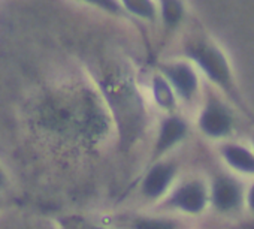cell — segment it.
<instances>
[{
	"instance_id": "cell-1",
	"label": "cell",
	"mask_w": 254,
	"mask_h": 229,
	"mask_svg": "<svg viewBox=\"0 0 254 229\" xmlns=\"http://www.w3.org/2000/svg\"><path fill=\"white\" fill-rule=\"evenodd\" d=\"M205 201H206V195L203 187L199 183H187L168 196V199L165 201L166 208L163 210L196 214L203 210Z\"/></svg>"
},
{
	"instance_id": "cell-2",
	"label": "cell",
	"mask_w": 254,
	"mask_h": 229,
	"mask_svg": "<svg viewBox=\"0 0 254 229\" xmlns=\"http://www.w3.org/2000/svg\"><path fill=\"white\" fill-rule=\"evenodd\" d=\"M174 166L169 163L156 165L142 180L141 183V196L147 202L162 201L172 183L174 178Z\"/></svg>"
},
{
	"instance_id": "cell-3",
	"label": "cell",
	"mask_w": 254,
	"mask_h": 229,
	"mask_svg": "<svg viewBox=\"0 0 254 229\" xmlns=\"http://www.w3.org/2000/svg\"><path fill=\"white\" fill-rule=\"evenodd\" d=\"M124 229H183L180 222L165 213L136 211Z\"/></svg>"
},
{
	"instance_id": "cell-4",
	"label": "cell",
	"mask_w": 254,
	"mask_h": 229,
	"mask_svg": "<svg viewBox=\"0 0 254 229\" xmlns=\"http://www.w3.org/2000/svg\"><path fill=\"white\" fill-rule=\"evenodd\" d=\"M197 59L200 60L202 66L208 71V74L218 79V81H226L227 76H229V72H227V68H226V63L223 60V57L217 53V51H212V50H202L199 51L197 54Z\"/></svg>"
},
{
	"instance_id": "cell-5",
	"label": "cell",
	"mask_w": 254,
	"mask_h": 229,
	"mask_svg": "<svg viewBox=\"0 0 254 229\" xmlns=\"http://www.w3.org/2000/svg\"><path fill=\"white\" fill-rule=\"evenodd\" d=\"M184 131H186V128L180 120H177V119L166 120L160 131V137L157 141V152H165L172 144H175L184 135Z\"/></svg>"
},
{
	"instance_id": "cell-6",
	"label": "cell",
	"mask_w": 254,
	"mask_h": 229,
	"mask_svg": "<svg viewBox=\"0 0 254 229\" xmlns=\"http://www.w3.org/2000/svg\"><path fill=\"white\" fill-rule=\"evenodd\" d=\"M202 128L211 135H221L229 129V117L221 109L212 106L202 117Z\"/></svg>"
},
{
	"instance_id": "cell-7",
	"label": "cell",
	"mask_w": 254,
	"mask_h": 229,
	"mask_svg": "<svg viewBox=\"0 0 254 229\" xmlns=\"http://www.w3.org/2000/svg\"><path fill=\"white\" fill-rule=\"evenodd\" d=\"M239 199V192H238V187L230 183V181H226V180H221L215 184V189H214V201L217 204L218 208L221 210H229L232 208L233 205H236Z\"/></svg>"
},
{
	"instance_id": "cell-8",
	"label": "cell",
	"mask_w": 254,
	"mask_h": 229,
	"mask_svg": "<svg viewBox=\"0 0 254 229\" xmlns=\"http://www.w3.org/2000/svg\"><path fill=\"white\" fill-rule=\"evenodd\" d=\"M229 162L244 171H254V157L238 147H230L226 150Z\"/></svg>"
},
{
	"instance_id": "cell-9",
	"label": "cell",
	"mask_w": 254,
	"mask_h": 229,
	"mask_svg": "<svg viewBox=\"0 0 254 229\" xmlns=\"http://www.w3.org/2000/svg\"><path fill=\"white\" fill-rule=\"evenodd\" d=\"M171 76L174 79V82L177 84V87L180 88V91L183 94H189L193 91L194 88V76L193 74L186 69V68H177L174 71H171Z\"/></svg>"
},
{
	"instance_id": "cell-10",
	"label": "cell",
	"mask_w": 254,
	"mask_h": 229,
	"mask_svg": "<svg viewBox=\"0 0 254 229\" xmlns=\"http://www.w3.org/2000/svg\"><path fill=\"white\" fill-rule=\"evenodd\" d=\"M127 6L130 9H133L135 12L141 14V15H151L153 14V8H151V3L148 0H126Z\"/></svg>"
},
{
	"instance_id": "cell-11",
	"label": "cell",
	"mask_w": 254,
	"mask_h": 229,
	"mask_svg": "<svg viewBox=\"0 0 254 229\" xmlns=\"http://www.w3.org/2000/svg\"><path fill=\"white\" fill-rule=\"evenodd\" d=\"M181 14V9L178 6V3L175 2V0H166V3H165V15L169 21H175L178 20Z\"/></svg>"
},
{
	"instance_id": "cell-12",
	"label": "cell",
	"mask_w": 254,
	"mask_h": 229,
	"mask_svg": "<svg viewBox=\"0 0 254 229\" xmlns=\"http://www.w3.org/2000/svg\"><path fill=\"white\" fill-rule=\"evenodd\" d=\"M93 2H96L97 5H102V6H105V8L115 9V3L112 2V0H93Z\"/></svg>"
},
{
	"instance_id": "cell-13",
	"label": "cell",
	"mask_w": 254,
	"mask_h": 229,
	"mask_svg": "<svg viewBox=\"0 0 254 229\" xmlns=\"http://www.w3.org/2000/svg\"><path fill=\"white\" fill-rule=\"evenodd\" d=\"M90 229H120V228H112V226H105V225H97V226H91Z\"/></svg>"
},
{
	"instance_id": "cell-14",
	"label": "cell",
	"mask_w": 254,
	"mask_h": 229,
	"mask_svg": "<svg viewBox=\"0 0 254 229\" xmlns=\"http://www.w3.org/2000/svg\"><path fill=\"white\" fill-rule=\"evenodd\" d=\"M3 186H5V177H3L2 171H0V189H2Z\"/></svg>"
},
{
	"instance_id": "cell-15",
	"label": "cell",
	"mask_w": 254,
	"mask_h": 229,
	"mask_svg": "<svg viewBox=\"0 0 254 229\" xmlns=\"http://www.w3.org/2000/svg\"><path fill=\"white\" fill-rule=\"evenodd\" d=\"M251 205L254 207V189H253V192H251Z\"/></svg>"
},
{
	"instance_id": "cell-16",
	"label": "cell",
	"mask_w": 254,
	"mask_h": 229,
	"mask_svg": "<svg viewBox=\"0 0 254 229\" xmlns=\"http://www.w3.org/2000/svg\"><path fill=\"white\" fill-rule=\"evenodd\" d=\"M0 207H2V199H0Z\"/></svg>"
}]
</instances>
